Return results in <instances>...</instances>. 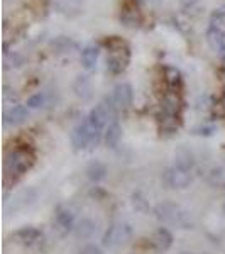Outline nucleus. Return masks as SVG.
Returning <instances> with one entry per match:
<instances>
[{
    "mask_svg": "<svg viewBox=\"0 0 225 254\" xmlns=\"http://www.w3.org/2000/svg\"><path fill=\"white\" fill-rule=\"evenodd\" d=\"M156 217L163 224L174 225L179 229H190L193 225L190 214L178 203L173 202H163L156 207Z\"/></svg>",
    "mask_w": 225,
    "mask_h": 254,
    "instance_id": "2",
    "label": "nucleus"
},
{
    "mask_svg": "<svg viewBox=\"0 0 225 254\" xmlns=\"http://www.w3.org/2000/svg\"><path fill=\"white\" fill-rule=\"evenodd\" d=\"M132 205H134V208H136V210L142 212V214H144V212H147V202L139 193H136V195L132 196Z\"/></svg>",
    "mask_w": 225,
    "mask_h": 254,
    "instance_id": "24",
    "label": "nucleus"
},
{
    "mask_svg": "<svg viewBox=\"0 0 225 254\" xmlns=\"http://www.w3.org/2000/svg\"><path fill=\"white\" fill-rule=\"evenodd\" d=\"M165 80L171 88H176L181 83V73L178 71L174 66H166L165 68Z\"/></svg>",
    "mask_w": 225,
    "mask_h": 254,
    "instance_id": "21",
    "label": "nucleus"
},
{
    "mask_svg": "<svg viewBox=\"0 0 225 254\" xmlns=\"http://www.w3.org/2000/svg\"><path fill=\"white\" fill-rule=\"evenodd\" d=\"M75 232L78 239H92L97 232V224L90 219H83V220H80L78 225L75 227Z\"/></svg>",
    "mask_w": 225,
    "mask_h": 254,
    "instance_id": "16",
    "label": "nucleus"
},
{
    "mask_svg": "<svg viewBox=\"0 0 225 254\" xmlns=\"http://www.w3.org/2000/svg\"><path fill=\"white\" fill-rule=\"evenodd\" d=\"M100 132L102 130L93 127L87 119V121L81 122V124L73 130V134H71L73 146H75L76 149H88V147L97 146L98 141H100Z\"/></svg>",
    "mask_w": 225,
    "mask_h": 254,
    "instance_id": "3",
    "label": "nucleus"
},
{
    "mask_svg": "<svg viewBox=\"0 0 225 254\" xmlns=\"http://www.w3.org/2000/svg\"><path fill=\"white\" fill-rule=\"evenodd\" d=\"M174 165L183 168L186 171H191L195 166V159H193V154H191L190 149L186 147H179V149L174 153Z\"/></svg>",
    "mask_w": 225,
    "mask_h": 254,
    "instance_id": "13",
    "label": "nucleus"
},
{
    "mask_svg": "<svg viewBox=\"0 0 225 254\" xmlns=\"http://www.w3.org/2000/svg\"><path fill=\"white\" fill-rule=\"evenodd\" d=\"M44 104H46V95L44 93H36L27 100V107L29 109H41Z\"/></svg>",
    "mask_w": 225,
    "mask_h": 254,
    "instance_id": "23",
    "label": "nucleus"
},
{
    "mask_svg": "<svg viewBox=\"0 0 225 254\" xmlns=\"http://www.w3.org/2000/svg\"><path fill=\"white\" fill-rule=\"evenodd\" d=\"M73 227H75V215H73V212L66 207H58L55 219H53V231L59 237H64L71 232Z\"/></svg>",
    "mask_w": 225,
    "mask_h": 254,
    "instance_id": "8",
    "label": "nucleus"
},
{
    "mask_svg": "<svg viewBox=\"0 0 225 254\" xmlns=\"http://www.w3.org/2000/svg\"><path fill=\"white\" fill-rule=\"evenodd\" d=\"M105 104L109 105L112 112H120L130 107L132 104V87L129 83H120L112 90L110 97H107Z\"/></svg>",
    "mask_w": 225,
    "mask_h": 254,
    "instance_id": "5",
    "label": "nucleus"
},
{
    "mask_svg": "<svg viewBox=\"0 0 225 254\" xmlns=\"http://www.w3.org/2000/svg\"><path fill=\"white\" fill-rule=\"evenodd\" d=\"M32 163H34V158L27 151H12L5 159V173L12 178L22 176L24 173H27Z\"/></svg>",
    "mask_w": 225,
    "mask_h": 254,
    "instance_id": "4",
    "label": "nucleus"
},
{
    "mask_svg": "<svg viewBox=\"0 0 225 254\" xmlns=\"http://www.w3.org/2000/svg\"><path fill=\"white\" fill-rule=\"evenodd\" d=\"M120 19L124 20L127 26H137L139 22H141V12H139V7L136 5V2L134 0H130L124 5V10H122V15Z\"/></svg>",
    "mask_w": 225,
    "mask_h": 254,
    "instance_id": "12",
    "label": "nucleus"
},
{
    "mask_svg": "<svg viewBox=\"0 0 225 254\" xmlns=\"http://www.w3.org/2000/svg\"><path fill=\"white\" fill-rule=\"evenodd\" d=\"M27 107L26 105H15V107H12L9 112H5V116H3V122H5L7 126H17V124H22L24 121L27 119Z\"/></svg>",
    "mask_w": 225,
    "mask_h": 254,
    "instance_id": "11",
    "label": "nucleus"
},
{
    "mask_svg": "<svg viewBox=\"0 0 225 254\" xmlns=\"http://www.w3.org/2000/svg\"><path fill=\"white\" fill-rule=\"evenodd\" d=\"M207 182L215 188H225V166H212L207 171Z\"/></svg>",
    "mask_w": 225,
    "mask_h": 254,
    "instance_id": "15",
    "label": "nucleus"
},
{
    "mask_svg": "<svg viewBox=\"0 0 225 254\" xmlns=\"http://www.w3.org/2000/svg\"><path fill=\"white\" fill-rule=\"evenodd\" d=\"M163 182L166 187L173 188V190H185L191 183V171H186L179 166H169L163 173Z\"/></svg>",
    "mask_w": 225,
    "mask_h": 254,
    "instance_id": "6",
    "label": "nucleus"
},
{
    "mask_svg": "<svg viewBox=\"0 0 225 254\" xmlns=\"http://www.w3.org/2000/svg\"><path fill=\"white\" fill-rule=\"evenodd\" d=\"M75 92L78 93L80 97H88L90 85H88V81L85 76H80V78L75 81Z\"/></svg>",
    "mask_w": 225,
    "mask_h": 254,
    "instance_id": "22",
    "label": "nucleus"
},
{
    "mask_svg": "<svg viewBox=\"0 0 225 254\" xmlns=\"http://www.w3.org/2000/svg\"><path fill=\"white\" fill-rule=\"evenodd\" d=\"M110 114H112L110 107L105 104V102H102V104H98L92 109V112H90V116H88V122L93 127H97L98 130H102L105 126H107Z\"/></svg>",
    "mask_w": 225,
    "mask_h": 254,
    "instance_id": "9",
    "label": "nucleus"
},
{
    "mask_svg": "<svg viewBox=\"0 0 225 254\" xmlns=\"http://www.w3.org/2000/svg\"><path fill=\"white\" fill-rule=\"evenodd\" d=\"M120 137H122V127L117 122L110 124L107 127V130H105V144L109 147H115L118 144V141H120Z\"/></svg>",
    "mask_w": 225,
    "mask_h": 254,
    "instance_id": "19",
    "label": "nucleus"
},
{
    "mask_svg": "<svg viewBox=\"0 0 225 254\" xmlns=\"http://www.w3.org/2000/svg\"><path fill=\"white\" fill-rule=\"evenodd\" d=\"M14 239H15V243H19L22 246H34L43 239V232H41L38 227L27 225V227H22L15 232Z\"/></svg>",
    "mask_w": 225,
    "mask_h": 254,
    "instance_id": "10",
    "label": "nucleus"
},
{
    "mask_svg": "<svg viewBox=\"0 0 225 254\" xmlns=\"http://www.w3.org/2000/svg\"><path fill=\"white\" fill-rule=\"evenodd\" d=\"M87 175L92 182L97 183V182H100V180L105 178V175H107V166L100 161H93V163H90L88 168H87Z\"/></svg>",
    "mask_w": 225,
    "mask_h": 254,
    "instance_id": "20",
    "label": "nucleus"
},
{
    "mask_svg": "<svg viewBox=\"0 0 225 254\" xmlns=\"http://www.w3.org/2000/svg\"><path fill=\"white\" fill-rule=\"evenodd\" d=\"M97 61H98V49L93 46H88L81 51V63L83 68L87 71H93L97 68Z\"/></svg>",
    "mask_w": 225,
    "mask_h": 254,
    "instance_id": "18",
    "label": "nucleus"
},
{
    "mask_svg": "<svg viewBox=\"0 0 225 254\" xmlns=\"http://www.w3.org/2000/svg\"><path fill=\"white\" fill-rule=\"evenodd\" d=\"M105 44L110 49V55L107 58V69L112 75H118V73H122L127 68L130 60V51L127 43L124 39L117 38V36H112V38L105 41Z\"/></svg>",
    "mask_w": 225,
    "mask_h": 254,
    "instance_id": "1",
    "label": "nucleus"
},
{
    "mask_svg": "<svg viewBox=\"0 0 225 254\" xmlns=\"http://www.w3.org/2000/svg\"><path fill=\"white\" fill-rule=\"evenodd\" d=\"M36 198V193L32 190H24L20 191L19 195H15L14 202H12V207L7 208L9 212H17V210H22V208L29 207Z\"/></svg>",
    "mask_w": 225,
    "mask_h": 254,
    "instance_id": "14",
    "label": "nucleus"
},
{
    "mask_svg": "<svg viewBox=\"0 0 225 254\" xmlns=\"http://www.w3.org/2000/svg\"><path fill=\"white\" fill-rule=\"evenodd\" d=\"M132 236V229L129 224L125 222H117L112 224L107 229V232L104 234V246L107 248H117V246L125 244Z\"/></svg>",
    "mask_w": 225,
    "mask_h": 254,
    "instance_id": "7",
    "label": "nucleus"
},
{
    "mask_svg": "<svg viewBox=\"0 0 225 254\" xmlns=\"http://www.w3.org/2000/svg\"><path fill=\"white\" fill-rule=\"evenodd\" d=\"M80 254H104V253H102V249L98 248V246H95V244H88V246H85V248L81 249Z\"/></svg>",
    "mask_w": 225,
    "mask_h": 254,
    "instance_id": "25",
    "label": "nucleus"
},
{
    "mask_svg": "<svg viewBox=\"0 0 225 254\" xmlns=\"http://www.w3.org/2000/svg\"><path fill=\"white\" fill-rule=\"evenodd\" d=\"M153 243L159 251H168V249L171 248V244H173V236H171V232L168 231V229L161 227V229H158L156 234H154Z\"/></svg>",
    "mask_w": 225,
    "mask_h": 254,
    "instance_id": "17",
    "label": "nucleus"
}]
</instances>
